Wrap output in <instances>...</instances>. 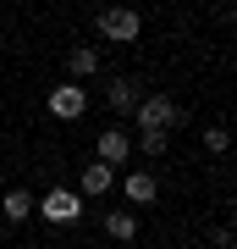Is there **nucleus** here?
Masks as SVG:
<instances>
[{
    "instance_id": "nucleus-1",
    "label": "nucleus",
    "mask_w": 237,
    "mask_h": 249,
    "mask_svg": "<svg viewBox=\"0 0 237 249\" xmlns=\"http://www.w3.org/2000/svg\"><path fill=\"white\" fill-rule=\"evenodd\" d=\"M33 211H39L50 227H72V222L83 216V199L72 194V188H50V194H44V199L33 205Z\"/></svg>"
},
{
    "instance_id": "nucleus-2",
    "label": "nucleus",
    "mask_w": 237,
    "mask_h": 249,
    "mask_svg": "<svg viewBox=\"0 0 237 249\" xmlns=\"http://www.w3.org/2000/svg\"><path fill=\"white\" fill-rule=\"evenodd\" d=\"M83 111H88L83 83H55V89H50V116H61V122H78Z\"/></svg>"
},
{
    "instance_id": "nucleus-3",
    "label": "nucleus",
    "mask_w": 237,
    "mask_h": 249,
    "mask_svg": "<svg viewBox=\"0 0 237 249\" xmlns=\"http://www.w3.org/2000/svg\"><path fill=\"white\" fill-rule=\"evenodd\" d=\"M132 111H138V127H166V133L176 127V116H182V111H176V100H166V94H149V100H138Z\"/></svg>"
},
{
    "instance_id": "nucleus-4",
    "label": "nucleus",
    "mask_w": 237,
    "mask_h": 249,
    "mask_svg": "<svg viewBox=\"0 0 237 249\" xmlns=\"http://www.w3.org/2000/svg\"><path fill=\"white\" fill-rule=\"evenodd\" d=\"M138 11H127V6H111L105 17H99V34L105 39H116V45H132V39H138Z\"/></svg>"
},
{
    "instance_id": "nucleus-5",
    "label": "nucleus",
    "mask_w": 237,
    "mask_h": 249,
    "mask_svg": "<svg viewBox=\"0 0 237 249\" xmlns=\"http://www.w3.org/2000/svg\"><path fill=\"white\" fill-rule=\"evenodd\" d=\"M127 155H132V139L122 127H105V133H99V160H105V166H122Z\"/></svg>"
},
{
    "instance_id": "nucleus-6",
    "label": "nucleus",
    "mask_w": 237,
    "mask_h": 249,
    "mask_svg": "<svg viewBox=\"0 0 237 249\" xmlns=\"http://www.w3.org/2000/svg\"><path fill=\"white\" fill-rule=\"evenodd\" d=\"M111 183H116V166H105V160H88L83 166V194H105Z\"/></svg>"
},
{
    "instance_id": "nucleus-7",
    "label": "nucleus",
    "mask_w": 237,
    "mask_h": 249,
    "mask_svg": "<svg viewBox=\"0 0 237 249\" xmlns=\"http://www.w3.org/2000/svg\"><path fill=\"white\" fill-rule=\"evenodd\" d=\"M0 211H6V222H28V216H33V194H28V188H11V194L0 199Z\"/></svg>"
},
{
    "instance_id": "nucleus-8",
    "label": "nucleus",
    "mask_w": 237,
    "mask_h": 249,
    "mask_svg": "<svg viewBox=\"0 0 237 249\" xmlns=\"http://www.w3.org/2000/svg\"><path fill=\"white\" fill-rule=\"evenodd\" d=\"M155 194H160V183L149 178V172H132V178H127V199L132 205H149Z\"/></svg>"
},
{
    "instance_id": "nucleus-9",
    "label": "nucleus",
    "mask_w": 237,
    "mask_h": 249,
    "mask_svg": "<svg viewBox=\"0 0 237 249\" xmlns=\"http://www.w3.org/2000/svg\"><path fill=\"white\" fill-rule=\"evenodd\" d=\"M105 232L116 244H127V238H138V216H105Z\"/></svg>"
},
{
    "instance_id": "nucleus-10",
    "label": "nucleus",
    "mask_w": 237,
    "mask_h": 249,
    "mask_svg": "<svg viewBox=\"0 0 237 249\" xmlns=\"http://www.w3.org/2000/svg\"><path fill=\"white\" fill-rule=\"evenodd\" d=\"M66 67H72V78H88V72H94V67H99V55H94V50H88V45H78V50H72V55H66Z\"/></svg>"
},
{
    "instance_id": "nucleus-11",
    "label": "nucleus",
    "mask_w": 237,
    "mask_h": 249,
    "mask_svg": "<svg viewBox=\"0 0 237 249\" xmlns=\"http://www.w3.org/2000/svg\"><path fill=\"white\" fill-rule=\"evenodd\" d=\"M166 144H171V133H166V127H143V133H138V150H143V155H160Z\"/></svg>"
},
{
    "instance_id": "nucleus-12",
    "label": "nucleus",
    "mask_w": 237,
    "mask_h": 249,
    "mask_svg": "<svg viewBox=\"0 0 237 249\" xmlns=\"http://www.w3.org/2000/svg\"><path fill=\"white\" fill-rule=\"evenodd\" d=\"M105 94H111V106H116V111H132V106H138V89H132V83H122V78H116Z\"/></svg>"
},
{
    "instance_id": "nucleus-13",
    "label": "nucleus",
    "mask_w": 237,
    "mask_h": 249,
    "mask_svg": "<svg viewBox=\"0 0 237 249\" xmlns=\"http://www.w3.org/2000/svg\"><path fill=\"white\" fill-rule=\"evenodd\" d=\"M204 144H210V150L221 155V150H226V127H210V133H204Z\"/></svg>"
}]
</instances>
